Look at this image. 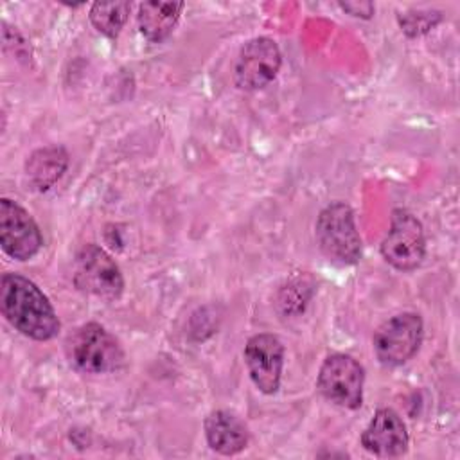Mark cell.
I'll return each instance as SVG.
<instances>
[{
    "instance_id": "1",
    "label": "cell",
    "mask_w": 460,
    "mask_h": 460,
    "mask_svg": "<svg viewBox=\"0 0 460 460\" xmlns=\"http://www.w3.org/2000/svg\"><path fill=\"white\" fill-rule=\"evenodd\" d=\"M0 311L16 331L36 341H49L61 329L47 295L20 273L2 275Z\"/></svg>"
},
{
    "instance_id": "5",
    "label": "cell",
    "mask_w": 460,
    "mask_h": 460,
    "mask_svg": "<svg viewBox=\"0 0 460 460\" xmlns=\"http://www.w3.org/2000/svg\"><path fill=\"white\" fill-rule=\"evenodd\" d=\"M424 323L417 313H399L383 322L374 332V352L381 365L399 367L410 361L420 349Z\"/></svg>"
},
{
    "instance_id": "4",
    "label": "cell",
    "mask_w": 460,
    "mask_h": 460,
    "mask_svg": "<svg viewBox=\"0 0 460 460\" xmlns=\"http://www.w3.org/2000/svg\"><path fill=\"white\" fill-rule=\"evenodd\" d=\"M72 277L79 291L104 300H117L124 291V277L119 264L93 243L77 252Z\"/></svg>"
},
{
    "instance_id": "12",
    "label": "cell",
    "mask_w": 460,
    "mask_h": 460,
    "mask_svg": "<svg viewBox=\"0 0 460 460\" xmlns=\"http://www.w3.org/2000/svg\"><path fill=\"white\" fill-rule=\"evenodd\" d=\"M205 438L212 451L232 456L241 453L248 446V428L244 422L228 410H214L203 422Z\"/></svg>"
},
{
    "instance_id": "7",
    "label": "cell",
    "mask_w": 460,
    "mask_h": 460,
    "mask_svg": "<svg viewBox=\"0 0 460 460\" xmlns=\"http://www.w3.org/2000/svg\"><path fill=\"white\" fill-rule=\"evenodd\" d=\"M383 259L399 271H411L420 266L426 255L422 223L406 208L392 212L390 228L381 241Z\"/></svg>"
},
{
    "instance_id": "13",
    "label": "cell",
    "mask_w": 460,
    "mask_h": 460,
    "mask_svg": "<svg viewBox=\"0 0 460 460\" xmlns=\"http://www.w3.org/2000/svg\"><path fill=\"white\" fill-rule=\"evenodd\" d=\"M70 156L63 146L52 144L32 151L25 162V176L32 189L45 192L58 183L68 167Z\"/></svg>"
},
{
    "instance_id": "6",
    "label": "cell",
    "mask_w": 460,
    "mask_h": 460,
    "mask_svg": "<svg viewBox=\"0 0 460 460\" xmlns=\"http://www.w3.org/2000/svg\"><path fill=\"white\" fill-rule=\"evenodd\" d=\"M365 370L349 354H331L323 359L316 386L320 394L332 404L345 410H358L363 402Z\"/></svg>"
},
{
    "instance_id": "8",
    "label": "cell",
    "mask_w": 460,
    "mask_h": 460,
    "mask_svg": "<svg viewBox=\"0 0 460 460\" xmlns=\"http://www.w3.org/2000/svg\"><path fill=\"white\" fill-rule=\"evenodd\" d=\"M282 54L279 45L268 36L248 40L235 59L234 81L239 90L255 92L268 86L279 74Z\"/></svg>"
},
{
    "instance_id": "15",
    "label": "cell",
    "mask_w": 460,
    "mask_h": 460,
    "mask_svg": "<svg viewBox=\"0 0 460 460\" xmlns=\"http://www.w3.org/2000/svg\"><path fill=\"white\" fill-rule=\"evenodd\" d=\"M129 2H93L90 7L92 25L108 38H117L128 20Z\"/></svg>"
},
{
    "instance_id": "16",
    "label": "cell",
    "mask_w": 460,
    "mask_h": 460,
    "mask_svg": "<svg viewBox=\"0 0 460 460\" xmlns=\"http://www.w3.org/2000/svg\"><path fill=\"white\" fill-rule=\"evenodd\" d=\"M442 13L435 9H419V11H406L404 14H397V22L401 31L408 38H419L433 31L442 22Z\"/></svg>"
},
{
    "instance_id": "9",
    "label": "cell",
    "mask_w": 460,
    "mask_h": 460,
    "mask_svg": "<svg viewBox=\"0 0 460 460\" xmlns=\"http://www.w3.org/2000/svg\"><path fill=\"white\" fill-rule=\"evenodd\" d=\"M0 244L14 261H29L43 246L41 232L32 216L9 198L0 199Z\"/></svg>"
},
{
    "instance_id": "17",
    "label": "cell",
    "mask_w": 460,
    "mask_h": 460,
    "mask_svg": "<svg viewBox=\"0 0 460 460\" xmlns=\"http://www.w3.org/2000/svg\"><path fill=\"white\" fill-rule=\"evenodd\" d=\"M340 7H341L345 13L352 14V16H356V18H363V20L372 18V14H374V11H376V7H374L372 2H340Z\"/></svg>"
},
{
    "instance_id": "11",
    "label": "cell",
    "mask_w": 460,
    "mask_h": 460,
    "mask_svg": "<svg viewBox=\"0 0 460 460\" xmlns=\"http://www.w3.org/2000/svg\"><path fill=\"white\" fill-rule=\"evenodd\" d=\"M361 446L379 458L406 455L410 437L401 415L392 408H379L361 433Z\"/></svg>"
},
{
    "instance_id": "3",
    "label": "cell",
    "mask_w": 460,
    "mask_h": 460,
    "mask_svg": "<svg viewBox=\"0 0 460 460\" xmlns=\"http://www.w3.org/2000/svg\"><path fill=\"white\" fill-rule=\"evenodd\" d=\"M314 237L320 252L338 266H354L363 253L354 210L343 201L327 205L316 219Z\"/></svg>"
},
{
    "instance_id": "14",
    "label": "cell",
    "mask_w": 460,
    "mask_h": 460,
    "mask_svg": "<svg viewBox=\"0 0 460 460\" xmlns=\"http://www.w3.org/2000/svg\"><path fill=\"white\" fill-rule=\"evenodd\" d=\"M183 7V2H142L137 14L138 31L151 43H162L174 31Z\"/></svg>"
},
{
    "instance_id": "2",
    "label": "cell",
    "mask_w": 460,
    "mask_h": 460,
    "mask_svg": "<svg viewBox=\"0 0 460 460\" xmlns=\"http://www.w3.org/2000/svg\"><path fill=\"white\" fill-rule=\"evenodd\" d=\"M65 352L70 367L83 374H110L126 363L119 340L97 322L79 325L66 338Z\"/></svg>"
},
{
    "instance_id": "10",
    "label": "cell",
    "mask_w": 460,
    "mask_h": 460,
    "mask_svg": "<svg viewBox=\"0 0 460 460\" xmlns=\"http://www.w3.org/2000/svg\"><path fill=\"white\" fill-rule=\"evenodd\" d=\"M243 356L253 386L266 395L277 394L284 367L282 341L271 332L253 334L248 338Z\"/></svg>"
}]
</instances>
